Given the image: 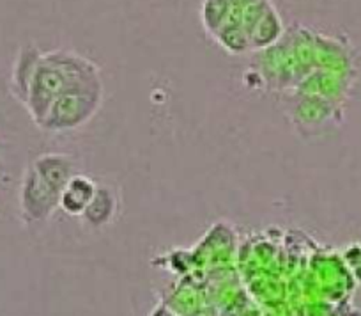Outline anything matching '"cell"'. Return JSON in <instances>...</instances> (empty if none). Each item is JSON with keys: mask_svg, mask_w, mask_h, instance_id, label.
Masks as SVG:
<instances>
[{"mask_svg": "<svg viewBox=\"0 0 361 316\" xmlns=\"http://www.w3.org/2000/svg\"><path fill=\"white\" fill-rule=\"evenodd\" d=\"M228 2H231L232 8L245 9V8H248V6L257 4V2H260V0H228Z\"/></svg>", "mask_w": 361, "mask_h": 316, "instance_id": "obj_10", "label": "cell"}, {"mask_svg": "<svg viewBox=\"0 0 361 316\" xmlns=\"http://www.w3.org/2000/svg\"><path fill=\"white\" fill-rule=\"evenodd\" d=\"M41 54H43V52L37 50L34 45H27V47H23L22 50H20L18 57H16L15 68H13V76H11V88L16 98H18L22 103H25L30 81H32L34 69H36V64L37 61H39Z\"/></svg>", "mask_w": 361, "mask_h": 316, "instance_id": "obj_6", "label": "cell"}, {"mask_svg": "<svg viewBox=\"0 0 361 316\" xmlns=\"http://www.w3.org/2000/svg\"><path fill=\"white\" fill-rule=\"evenodd\" d=\"M117 210V199L114 192L106 187H98L94 197L90 199L89 206L83 211V218L94 228H102L112 221Z\"/></svg>", "mask_w": 361, "mask_h": 316, "instance_id": "obj_8", "label": "cell"}, {"mask_svg": "<svg viewBox=\"0 0 361 316\" xmlns=\"http://www.w3.org/2000/svg\"><path fill=\"white\" fill-rule=\"evenodd\" d=\"M231 11L232 6L228 0H204L200 18H202L204 29L207 30V34L214 37V34L227 23Z\"/></svg>", "mask_w": 361, "mask_h": 316, "instance_id": "obj_9", "label": "cell"}, {"mask_svg": "<svg viewBox=\"0 0 361 316\" xmlns=\"http://www.w3.org/2000/svg\"><path fill=\"white\" fill-rule=\"evenodd\" d=\"M37 175L61 196L69 180L76 175L71 158L66 155H41L32 162Z\"/></svg>", "mask_w": 361, "mask_h": 316, "instance_id": "obj_4", "label": "cell"}, {"mask_svg": "<svg viewBox=\"0 0 361 316\" xmlns=\"http://www.w3.org/2000/svg\"><path fill=\"white\" fill-rule=\"evenodd\" d=\"M94 78H102L98 66L76 52L54 50L41 54L23 105L34 123L41 127L48 110L62 93Z\"/></svg>", "mask_w": 361, "mask_h": 316, "instance_id": "obj_1", "label": "cell"}, {"mask_svg": "<svg viewBox=\"0 0 361 316\" xmlns=\"http://www.w3.org/2000/svg\"><path fill=\"white\" fill-rule=\"evenodd\" d=\"M59 196L30 164L20 187V211L27 224L43 222L59 208Z\"/></svg>", "mask_w": 361, "mask_h": 316, "instance_id": "obj_3", "label": "cell"}, {"mask_svg": "<svg viewBox=\"0 0 361 316\" xmlns=\"http://www.w3.org/2000/svg\"><path fill=\"white\" fill-rule=\"evenodd\" d=\"M103 96L105 89L102 78L75 86L55 100L39 128L51 134L78 130L96 116L103 103Z\"/></svg>", "mask_w": 361, "mask_h": 316, "instance_id": "obj_2", "label": "cell"}, {"mask_svg": "<svg viewBox=\"0 0 361 316\" xmlns=\"http://www.w3.org/2000/svg\"><path fill=\"white\" fill-rule=\"evenodd\" d=\"M283 33V25H282V18H280L279 11L273 4L264 11V15L260 16L259 22L253 25L252 33H250L248 40H250V48H266L271 47V45H275L276 41L280 40Z\"/></svg>", "mask_w": 361, "mask_h": 316, "instance_id": "obj_7", "label": "cell"}, {"mask_svg": "<svg viewBox=\"0 0 361 316\" xmlns=\"http://www.w3.org/2000/svg\"><path fill=\"white\" fill-rule=\"evenodd\" d=\"M96 190H98V185L89 176L75 175L62 190L59 208H62L69 215H83L90 199L94 197Z\"/></svg>", "mask_w": 361, "mask_h": 316, "instance_id": "obj_5", "label": "cell"}]
</instances>
